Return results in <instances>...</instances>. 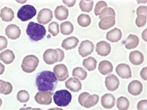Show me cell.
I'll return each instance as SVG.
<instances>
[{"instance_id":"cell-41","label":"cell","mask_w":147,"mask_h":110,"mask_svg":"<svg viewBox=\"0 0 147 110\" xmlns=\"http://www.w3.org/2000/svg\"><path fill=\"white\" fill-rule=\"evenodd\" d=\"M90 95L88 93H82V94H80L79 97H78V102L82 106H83V104H84V101L86 99V97Z\"/></svg>"},{"instance_id":"cell-46","label":"cell","mask_w":147,"mask_h":110,"mask_svg":"<svg viewBox=\"0 0 147 110\" xmlns=\"http://www.w3.org/2000/svg\"><path fill=\"white\" fill-rule=\"evenodd\" d=\"M56 50H58V52H59V62H62L63 59H64V56H65V54H64V52H63L61 49H56Z\"/></svg>"},{"instance_id":"cell-18","label":"cell","mask_w":147,"mask_h":110,"mask_svg":"<svg viewBox=\"0 0 147 110\" xmlns=\"http://www.w3.org/2000/svg\"><path fill=\"white\" fill-rule=\"evenodd\" d=\"M129 61L134 66H139L144 62V55L138 50L132 51L129 54Z\"/></svg>"},{"instance_id":"cell-32","label":"cell","mask_w":147,"mask_h":110,"mask_svg":"<svg viewBox=\"0 0 147 110\" xmlns=\"http://www.w3.org/2000/svg\"><path fill=\"white\" fill-rule=\"evenodd\" d=\"M72 74H73L74 77H77L78 79H80L81 81L85 80L86 78V77H87L86 71L83 70L81 67H76V68H74L73 71H72Z\"/></svg>"},{"instance_id":"cell-24","label":"cell","mask_w":147,"mask_h":110,"mask_svg":"<svg viewBox=\"0 0 147 110\" xmlns=\"http://www.w3.org/2000/svg\"><path fill=\"white\" fill-rule=\"evenodd\" d=\"M0 16L2 20L4 22H11L14 19L15 17V14L14 11L11 10V8L5 7L2 10H1V13H0Z\"/></svg>"},{"instance_id":"cell-12","label":"cell","mask_w":147,"mask_h":110,"mask_svg":"<svg viewBox=\"0 0 147 110\" xmlns=\"http://www.w3.org/2000/svg\"><path fill=\"white\" fill-rule=\"evenodd\" d=\"M116 72L123 79H129L132 77L131 69L127 64H119L116 68Z\"/></svg>"},{"instance_id":"cell-38","label":"cell","mask_w":147,"mask_h":110,"mask_svg":"<svg viewBox=\"0 0 147 110\" xmlns=\"http://www.w3.org/2000/svg\"><path fill=\"white\" fill-rule=\"evenodd\" d=\"M107 7V3L104 1H99L98 2V3L96 4L95 9H94V15L96 16H98L101 11H102L104 8Z\"/></svg>"},{"instance_id":"cell-31","label":"cell","mask_w":147,"mask_h":110,"mask_svg":"<svg viewBox=\"0 0 147 110\" xmlns=\"http://www.w3.org/2000/svg\"><path fill=\"white\" fill-rule=\"evenodd\" d=\"M78 23L79 24V26L82 27H87L91 23V18L90 17V15L82 14L78 18Z\"/></svg>"},{"instance_id":"cell-37","label":"cell","mask_w":147,"mask_h":110,"mask_svg":"<svg viewBox=\"0 0 147 110\" xmlns=\"http://www.w3.org/2000/svg\"><path fill=\"white\" fill-rule=\"evenodd\" d=\"M48 31L51 34L52 36H57L59 33V25L56 22H53L49 24L48 26Z\"/></svg>"},{"instance_id":"cell-44","label":"cell","mask_w":147,"mask_h":110,"mask_svg":"<svg viewBox=\"0 0 147 110\" xmlns=\"http://www.w3.org/2000/svg\"><path fill=\"white\" fill-rule=\"evenodd\" d=\"M75 3H76V1L75 0H71V1H66V0H63V3L66 4L67 7H74V5H75Z\"/></svg>"},{"instance_id":"cell-11","label":"cell","mask_w":147,"mask_h":110,"mask_svg":"<svg viewBox=\"0 0 147 110\" xmlns=\"http://www.w3.org/2000/svg\"><path fill=\"white\" fill-rule=\"evenodd\" d=\"M119 80L118 78L114 74H110L106 77V80H105V85H106V87L109 91H115L117 90L119 87Z\"/></svg>"},{"instance_id":"cell-35","label":"cell","mask_w":147,"mask_h":110,"mask_svg":"<svg viewBox=\"0 0 147 110\" xmlns=\"http://www.w3.org/2000/svg\"><path fill=\"white\" fill-rule=\"evenodd\" d=\"M98 16L101 19L103 18H106V17H115V11L113 8L107 7L101 11V13Z\"/></svg>"},{"instance_id":"cell-6","label":"cell","mask_w":147,"mask_h":110,"mask_svg":"<svg viewBox=\"0 0 147 110\" xmlns=\"http://www.w3.org/2000/svg\"><path fill=\"white\" fill-rule=\"evenodd\" d=\"M52 92H42L39 91L34 97V100L38 104L43 105H51L52 102Z\"/></svg>"},{"instance_id":"cell-9","label":"cell","mask_w":147,"mask_h":110,"mask_svg":"<svg viewBox=\"0 0 147 110\" xmlns=\"http://www.w3.org/2000/svg\"><path fill=\"white\" fill-rule=\"evenodd\" d=\"M53 18V13L51 10L48 9V8H44L42 10H41L38 15L37 20L39 24H47L48 22H50Z\"/></svg>"},{"instance_id":"cell-42","label":"cell","mask_w":147,"mask_h":110,"mask_svg":"<svg viewBox=\"0 0 147 110\" xmlns=\"http://www.w3.org/2000/svg\"><path fill=\"white\" fill-rule=\"evenodd\" d=\"M7 46V40L3 36H0V50H3Z\"/></svg>"},{"instance_id":"cell-27","label":"cell","mask_w":147,"mask_h":110,"mask_svg":"<svg viewBox=\"0 0 147 110\" xmlns=\"http://www.w3.org/2000/svg\"><path fill=\"white\" fill-rule=\"evenodd\" d=\"M98 101H99V97L97 94L89 95L84 101L83 106L85 108H91L93 106H95L98 102Z\"/></svg>"},{"instance_id":"cell-20","label":"cell","mask_w":147,"mask_h":110,"mask_svg":"<svg viewBox=\"0 0 147 110\" xmlns=\"http://www.w3.org/2000/svg\"><path fill=\"white\" fill-rule=\"evenodd\" d=\"M79 41L78 39L77 38L75 37H70V38H67L66 39H64L62 43V46L63 49H65L66 50H72L77 46L78 45Z\"/></svg>"},{"instance_id":"cell-16","label":"cell","mask_w":147,"mask_h":110,"mask_svg":"<svg viewBox=\"0 0 147 110\" xmlns=\"http://www.w3.org/2000/svg\"><path fill=\"white\" fill-rule=\"evenodd\" d=\"M143 89V85L138 80L131 81L128 86V91L130 94L134 96L139 95L140 93L142 92Z\"/></svg>"},{"instance_id":"cell-5","label":"cell","mask_w":147,"mask_h":110,"mask_svg":"<svg viewBox=\"0 0 147 110\" xmlns=\"http://www.w3.org/2000/svg\"><path fill=\"white\" fill-rule=\"evenodd\" d=\"M36 9L34 7L26 4L19 9L18 11V18L22 22H26L33 18L36 15Z\"/></svg>"},{"instance_id":"cell-7","label":"cell","mask_w":147,"mask_h":110,"mask_svg":"<svg viewBox=\"0 0 147 110\" xmlns=\"http://www.w3.org/2000/svg\"><path fill=\"white\" fill-rule=\"evenodd\" d=\"M43 60L48 65H52L58 62L59 60V52L55 49H48L43 54Z\"/></svg>"},{"instance_id":"cell-23","label":"cell","mask_w":147,"mask_h":110,"mask_svg":"<svg viewBox=\"0 0 147 110\" xmlns=\"http://www.w3.org/2000/svg\"><path fill=\"white\" fill-rule=\"evenodd\" d=\"M69 15V11L67 8L64 6H59L57 7L55 11V16L57 19L60 21H63L67 18Z\"/></svg>"},{"instance_id":"cell-39","label":"cell","mask_w":147,"mask_h":110,"mask_svg":"<svg viewBox=\"0 0 147 110\" xmlns=\"http://www.w3.org/2000/svg\"><path fill=\"white\" fill-rule=\"evenodd\" d=\"M146 15H138L136 18V25L138 27H142L146 24Z\"/></svg>"},{"instance_id":"cell-19","label":"cell","mask_w":147,"mask_h":110,"mask_svg":"<svg viewBox=\"0 0 147 110\" xmlns=\"http://www.w3.org/2000/svg\"><path fill=\"white\" fill-rule=\"evenodd\" d=\"M121 36L122 34L121 30H119L118 28H114L107 34V39L111 42H118V41L121 40Z\"/></svg>"},{"instance_id":"cell-10","label":"cell","mask_w":147,"mask_h":110,"mask_svg":"<svg viewBox=\"0 0 147 110\" xmlns=\"http://www.w3.org/2000/svg\"><path fill=\"white\" fill-rule=\"evenodd\" d=\"M54 73L56 77L58 78V80L60 81H66L67 77H69L67 67L63 64H59L55 66L54 68Z\"/></svg>"},{"instance_id":"cell-17","label":"cell","mask_w":147,"mask_h":110,"mask_svg":"<svg viewBox=\"0 0 147 110\" xmlns=\"http://www.w3.org/2000/svg\"><path fill=\"white\" fill-rule=\"evenodd\" d=\"M102 105L106 109H112L115 105V97L111 93H106L101 99Z\"/></svg>"},{"instance_id":"cell-13","label":"cell","mask_w":147,"mask_h":110,"mask_svg":"<svg viewBox=\"0 0 147 110\" xmlns=\"http://www.w3.org/2000/svg\"><path fill=\"white\" fill-rule=\"evenodd\" d=\"M96 52L100 56L105 57V56H107V55H109L110 54L111 46L107 42L101 41L96 45Z\"/></svg>"},{"instance_id":"cell-21","label":"cell","mask_w":147,"mask_h":110,"mask_svg":"<svg viewBox=\"0 0 147 110\" xmlns=\"http://www.w3.org/2000/svg\"><path fill=\"white\" fill-rule=\"evenodd\" d=\"M124 44H125V48L128 50L134 49L138 47V46L139 45V38L134 34H130L126 38V40L124 41Z\"/></svg>"},{"instance_id":"cell-1","label":"cell","mask_w":147,"mask_h":110,"mask_svg":"<svg viewBox=\"0 0 147 110\" xmlns=\"http://www.w3.org/2000/svg\"><path fill=\"white\" fill-rule=\"evenodd\" d=\"M58 78L54 72L45 70L37 74L36 85L38 91L53 92L58 85Z\"/></svg>"},{"instance_id":"cell-29","label":"cell","mask_w":147,"mask_h":110,"mask_svg":"<svg viewBox=\"0 0 147 110\" xmlns=\"http://www.w3.org/2000/svg\"><path fill=\"white\" fill-rule=\"evenodd\" d=\"M60 30H61V33L63 34V35H70L74 31L73 24L68 21L63 22V23H61Z\"/></svg>"},{"instance_id":"cell-30","label":"cell","mask_w":147,"mask_h":110,"mask_svg":"<svg viewBox=\"0 0 147 110\" xmlns=\"http://www.w3.org/2000/svg\"><path fill=\"white\" fill-rule=\"evenodd\" d=\"M12 85L10 82L0 80V93L4 95H8L12 92Z\"/></svg>"},{"instance_id":"cell-36","label":"cell","mask_w":147,"mask_h":110,"mask_svg":"<svg viewBox=\"0 0 147 110\" xmlns=\"http://www.w3.org/2000/svg\"><path fill=\"white\" fill-rule=\"evenodd\" d=\"M17 99L22 103H26L30 100L29 93L26 90H20L17 93Z\"/></svg>"},{"instance_id":"cell-43","label":"cell","mask_w":147,"mask_h":110,"mask_svg":"<svg viewBox=\"0 0 147 110\" xmlns=\"http://www.w3.org/2000/svg\"><path fill=\"white\" fill-rule=\"evenodd\" d=\"M146 104L147 101L146 100H143V101H141L140 102H138V106H137V109L139 110H143L146 109Z\"/></svg>"},{"instance_id":"cell-3","label":"cell","mask_w":147,"mask_h":110,"mask_svg":"<svg viewBox=\"0 0 147 110\" xmlns=\"http://www.w3.org/2000/svg\"><path fill=\"white\" fill-rule=\"evenodd\" d=\"M71 100H72L71 93L66 89L56 91L54 94V101L57 106H67V105H69Z\"/></svg>"},{"instance_id":"cell-34","label":"cell","mask_w":147,"mask_h":110,"mask_svg":"<svg viewBox=\"0 0 147 110\" xmlns=\"http://www.w3.org/2000/svg\"><path fill=\"white\" fill-rule=\"evenodd\" d=\"M117 107L119 110H127L129 107V101L125 97H120L117 100Z\"/></svg>"},{"instance_id":"cell-22","label":"cell","mask_w":147,"mask_h":110,"mask_svg":"<svg viewBox=\"0 0 147 110\" xmlns=\"http://www.w3.org/2000/svg\"><path fill=\"white\" fill-rule=\"evenodd\" d=\"M115 25V18L114 17H106L101 19L98 23V26L101 30H106L111 28Z\"/></svg>"},{"instance_id":"cell-8","label":"cell","mask_w":147,"mask_h":110,"mask_svg":"<svg viewBox=\"0 0 147 110\" xmlns=\"http://www.w3.org/2000/svg\"><path fill=\"white\" fill-rule=\"evenodd\" d=\"M94 50V43L89 40H86L82 42L80 46L78 48V53L82 57H86L88 55H90Z\"/></svg>"},{"instance_id":"cell-28","label":"cell","mask_w":147,"mask_h":110,"mask_svg":"<svg viewBox=\"0 0 147 110\" xmlns=\"http://www.w3.org/2000/svg\"><path fill=\"white\" fill-rule=\"evenodd\" d=\"M82 65L89 71H94L96 69V66H97V61L94 58L89 57L83 61Z\"/></svg>"},{"instance_id":"cell-45","label":"cell","mask_w":147,"mask_h":110,"mask_svg":"<svg viewBox=\"0 0 147 110\" xmlns=\"http://www.w3.org/2000/svg\"><path fill=\"white\" fill-rule=\"evenodd\" d=\"M146 70H147V67H145L143 68L142 71H141V77L142 79H144L145 81H146Z\"/></svg>"},{"instance_id":"cell-2","label":"cell","mask_w":147,"mask_h":110,"mask_svg":"<svg viewBox=\"0 0 147 110\" xmlns=\"http://www.w3.org/2000/svg\"><path fill=\"white\" fill-rule=\"evenodd\" d=\"M46 28L39 23L30 22L26 27V34L29 36L30 39L34 42L42 39L46 35Z\"/></svg>"},{"instance_id":"cell-14","label":"cell","mask_w":147,"mask_h":110,"mask_svg":"<svg viewBox=\"0 0 147 110\" xmlns=\"http://www.w3.org/2000/svg\"><path fill=\"white\" fill-rule=\"evenodd\" d=\"M66 89L74 93H77L82 89V83L81 81L75 77H70L65 83Z\"/></svg>"},{"instance_id":"cell-40","label":"cell","mask_w":147,"mask_h":110,"mask_svg":"<svg viewBox=\"0 0 147 110\" xmlns=\"http://www.w3.org/2000/svg\"><path fill=\"white\" fill-rule=\"evenodd\" d=\"M147 7L146 6H142L137 9V15H146Z\"/></svg>"},{"instance_id":"cell-47","label":"cell","mask_w":147,"mask_h":110,"mask_svg":"<svg viewBox=\"0 0 147 110\" xmlns=\"http://www.w3.org/2000/svg\"><path fill=\"white\" fill-rule=\"evenodd\" d=\"M146 30H145V32H143V33H142V38H143L145 41H146Z\"/></svg>"},{"instance_id":"cell-15","label":"cell","mask_w":147,"mask_h":110,"mask_svg":"<svg viewBox=\"0 0 147 110\" xmlns=\"http://www.w3.org/2000/svg\"><path fill=\"white\" fill-rule=\"evenodd\" d=\"M6 35L12 40H16L21 35L20 28L16 25L11 24L6 28Z\"/></svg>"},{"instance_id":"cell-33","label":"cell","mask_w":147,"mask_h":110,"mask_svg":"<svg viewBox=\"0 0 147 110\" xmlns=\"http://www.w3.org/2000/svg\"><path fill=\"white\" fill-rule=\"evenodd\" d=\"M94 1L92 0H82L79 3V7L82 11L84 12H90L93 9Z\"/></svg>"},{"instance_id":"cell-4","label":"cell","mask_w":147,"mask_h":110,"mask_svg":"<svg viewBox=\"0 0 147 110\" xmlns=\"http://www.w3.org/2000/svg\"><path fill=\"white\" fill-rule=\"evenodd\" d=\"M39 60L34 55H27L26 56L22 63V69L26 73H32L36 70Z\"/></svg>"},{"instance_id":"cell-26","label":"cell","mask_w":147,"mask_h":110,"mask_svg":"<svg viewBox=\"0 0 147 110\" xmlns=\"http://www.w3.org/2000/svg\"><path fill=\"white\" fill-rule=\"evenodd\" d=\"M98 70L102 75L109 74L113 71V65L109 61H102L99 63Z\"/></svg>"},{"instance_id":"cell-25","label":"cell","mask_w":147,"mask_h":110,"mask_svg":"<svg viewBox=\"0 0 147 110\" xmlns=\"http://www.w3.org/2000/svg\"><path fill=\"white\" fill-rule=\"evenodd\" d=\"M15 58V54L13 53V51H11L10 50H4V51H3L0 54V59L5 64H11V63L14 62Z\"/></svg>"}]
</instances>
